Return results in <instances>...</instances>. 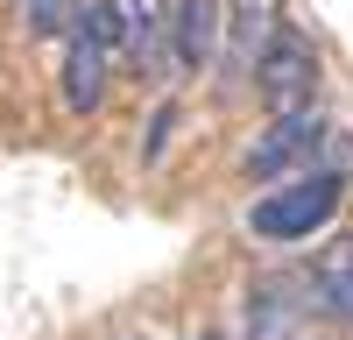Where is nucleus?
I'll list each match as a JSON object with an SVG mask.
<instances>
[{
	"mask_svg": "<svg viewBox=\"0 0 353 340\" xmlns=\"http://www.w3.org/2000/svg\"><path fill=\"white\" fill-rule=\"evenodd\" d=\"M339 198H346V170H297L283 191H269L248 213V227L254 241H311L339 220Z\"/></svg>",
	"mask_w": 353,
	"mask_h": 340,
	"instance_id": "obj_1",
	"label": "nucleus"
},
{
	"mask_svg": "<svg viewBox=\"0 0 353 340\" xmlns=\"http://www.w3.org/2000/svg\"><path fill=\"white\" fill-rule=\"evenodd\" d=\"M254 93H261V106H269V121L311 106V93H318V50L297 36V28H276L269 36V50H261V64H254Z\"/></svg>",
	"mask_w": 353,
	"mask_h": 340,
	"instance_id": "obj_2",
	"label": "nucleus"
},
{
	"mask_svg": "<svg viewBox=\"0 0 353 340\" xmlns=\"http://www.w3.org/2000/svg\"><path fill=\"white\" fill-rule=\"evenodd\" d=\"M325 142V113L318 106H297V113H276L269 128H261V142L248 149V178L254 185H276V178H297L304 156Z\"/></svg>",
	"mask_w": 353,
	"mask_h": 340,
	"instance_id": "obj_3",
	"label": "nucleus"
},
{
	"mask_svg": "<svg viewBox=\"0 0 353 340\" xmlns=\"http://www.w3.org/2000/svg\"><path fill=\"white\" fill-rule=\"evenodd\" d=\"M248 340H311V283L261 276L248 291Z\"/></svg>",
	"mask_w": 353,
	"mask_h": 340,
	"instance_id": "obj_4",
	"label": "nucleus"
},
{
	"mask_svg": "<svg viewBox=\"0 0 353 340\" xmlns=\"http://www.w3.org/2000/svg\"><path fill=\"white\" fill-rule=\"evenodd\" d=\"M219 0H170V64L176 78H198L212 64V43H219Z\"/></svg>",
	"mask_w": 353,
	"mask_h": 340,
	"instance_id": "obj_5",
	"label": "nucleus"
},
{
	"mask_svg": "<svg viewBox=\"0 0 353 340\" xmlns=\"http://www.w3.org/2000/svg\"><path fill=\"white\" fill-rule=\"evenodd\" d=\"M304 283H311V305L325 312V319L353 326V234H339V241L318 248V263H311Z\"/></svg>",
	"mask_w": 353,
	"mask_h": 340,
	"instance_id": "obj_6",
	"label": "nucleus"
},
{
	"mask_svg": "<svg viewBox=\"0 0 353 340\" xmlns=\"http://www.w3.org/2000/svg\"><path fill=\"white\" fill-rule=\"evenodd\" d=\"M128 21V64L134 71H163L170 64V0H113Z\"/></svg>",
	"mask_w": 353,
	"mask_h": 340,
	"instance_id": "obj_7",
	"label": "nucleus"
},
{
	"mask_svg": "<svg viewBox=\"0 0 353 340\" xmlns=\"http://www.w3.org/2000/svg\"><path fill=\"white\" fill-rule=\"evenodd\" d=\"M283 28L276 0H233V28H226V71H248L261 64V50H269V36Z\"/></svg>",
	"mask_w": 353,
	"mask_h": 340,
	"instance_id": "obj_8",
	"label": "nucleus"
},
{
	"mask_svg": "<svg viewBox=\"0 0 353 340\" xmlns=\"http://www.w3.org/2000/svg\"><path fill=\"white\" fill-rule=\"evenodd\" d=\"M106 71H113V64H106V57L71 28V36H64V106L78 113V121L106 106Z\"/></svg>",
	"mask_w": 353,
	"mask_h": 340,
	"instance_id": "obj_9",
	"label": "nucleus"
},
{
	"mask_svg": "<svg viewBox=\"0 0 353 340\" xmlns=\"http://www.w3.org/2000/svg\"><path fill=\"white\" fill-rule=\"evenodd\" d=\"M71 28L106 57V64H113V57H128V21H121L113 0H78V8H71Z\"/></svg>",
	"mask_w": 353,
	"mask_h": 340,
	"instance_id": "obj_10",
	"label": "nucleus"
},
{
	"mask_svg": "<svg viewBox=\"0 0 353 340\" xmlns=\"http://www.w3.org/2000/svg\"><path fill=\"white\" fill-rule=\"evenodd\" d=\"M176 100H163L156 113H149V142H141V163H163V149H170V135H176Z\"/></svg>",
	"mask_w": 353,
	"mask_h": 340,
	"instance_id": "obj_11",
	"label": "nucleus"
},
{
	"mask_svg": "<svg viewBox=\"0 0 353 340\" xmlns=\"http://www.w3.org/2000/svg\"><path fill=\"white\" fill-rule=\"evenodd\" d=\"M28 28L36 36H64V0H28Z\"/></svg>",
	"mask_w": 353,
	"mask_h": 340,
	"instance_id": "obj_12",
	"label": "nucleus"
},
{
	"mask_svg": "<svg viewBox=\"0 0 353 340\" xmlns=\"http://www.w3.org/2000/svg\"><path fill=\"white\" fill-rule=\"evenodd\" d=\"M205 340H219V333H205Z\"/></svg>",
	"mask_w": 353,
	"mask_h": 340,
	"instance_id": "obj_13",
	"label": "nucleus"
}]
</instances>
